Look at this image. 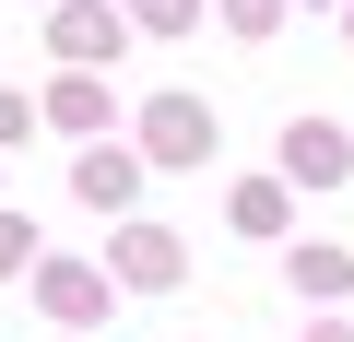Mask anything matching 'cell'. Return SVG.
Returning a JSON list of instances; mask_svg holds the SVG:
<instances>
[{"label": "cell", "instance_id": "cell-4", "mask_svg": "<svg viewBox=\"0 0 354 342\" xmlns=\"http://www.w3.org/2000/svg\"><path fill=\"white\" fill-rule=\"evenodd\" d=\"M118 272H130V283H177V272H189V248H177L165 225H118Z\"/></svg>", "mask_w": 354, "mask_h": 342}, {"label": "cell", "instance_id": "cell-7", "mask_svg": "<svg viewBox=\"0 0 354 342\" xmlns=\"http://www.w3.org/2000/svg\"><path fill=\"white\" fill-rule=\"evenodd\" d=\"M48 118H59V130H106V83H95V71H59V83H48Z\"/></svg>", "mask_w": 354, "mask_h": 342}, {"label": "cell", "instance_id": "cell-14", "mask_svg": "<svg viewBox=\"0 0 354 342\" xmlns=\"http://www.w3.org/2000/svg\"><path fill=\"white\" fill-rule=\"evenodd\" d=\"M307 342H354V330H307Z\"/></svg>", "mask_w": 354, "mask_h": 342}, {"label": "cell", "instance_id": "cell-5", "mask_svg": "<svg viewBox=\"0 0 354 342\" xmlns=\"http://www.w3.org/2000/svg\"><path fill=\"white\" fill-rule=\"evenodd\" d=\"M48 36H59V59H106V48H118V12H106V0H59Z\"/></svg>", "mask_w": 354, "mask_h": 342}, {"label": "cell", "instance_id": "cell-8", "mask_svg": "<svg viewBox=\"0 0 354 342\" xmlns=\"http://www.w3.org/2000/svg\"><path fill=\"white\" fill-rule=\"evenodd\" d=\"M236 236H283V178H236Z\"/></svg>", "mask_w": 354, "mask_h": 342}, {"label": "cell", "instance_id": "cell-10", "mask_svg": "<svg viewBox=\"0 0 354 342\" xmlns=\"http://www.w3.org/2000/svg\"><path fill=\"white\" fill-rule=\"evenodd\" d=\"M225 24H236V36H272V24H283V0H225Z\"/></svg>", "mask_w": 354, "mask_h": 342}, {"label": "cell", "instance_id": "cell-13", "mask_svg": "<svg viewBox=\"0 0 354 342\" xmlns=\"http://www.w3.org/2000/svg\"><path fill=\"white\" fill-rule=\"evenodd\" d=\"M24 118H36V106H24V95H0V142H24Z\"/></svg>", "mask_w": 354, "mask_h": 342}, {"label": "cell", "instance_id": "cell-3", "mask_svg": "<svg viewBox=\"0 0 354 342\" xmlns=\"http://www.w3.org/2000/svg\"><path fill=\"white\" fill-rule=\"evenodd\" d=\"M342 165H354V142H342L330 118H295V130H283V178H307V189H330Z\"/></svg>", "mask_w": 354, "mask_h": 342}, {"label": "cell", "instance_id": "cell-11", "mask_svg": "<svg viewBox=\"0 0 354 342\" xmlns=\"http://www.w3.org/2000/svg\"><path fill=\"white\" fill-rule=\"evenodd\" d=\"M142 24H153V36H177V24H201V0H142Z\"/></svg>", "mask_w": 354, "mask_h": 342}, {"label": "cell", "instance_id": "cell-2", "mask_svg": "<svg viewBox=\"0 0 354 342\" xmlns=\"http://www.w3.org/2000/svg\"><path fill=\"white\" fill-rule=\"evenodd\" d=\"M36 307H48L59 330H83V319H106V272H83V260H48V272H36Z\"/></svg>", "mask_w": 354, "mask_h": 342}, {"label": "cell", "instance_id": "cell-1", "mask_svg": "<svg viewBox=\"0 0 354 342\" xmlns=\"http://www.w3.org/2000/svg\"><path fill=\"white\" fill-rule=\"evenodd\" d=\"M142 142H153V165H201L213 153V106L201 95H153V130Z\"/></svg>", "mask_w": 354, "mask_h": 342}, {"label": "cell", "instance_id": "cell-9", "mask_svg": "<svg viewBox=\"0 0 354 342\" xmlns=\"http://www.w3.org/2000/svg\"><path fill=\"white\" fill-rule=\"evenodd\" d=\"M342 283H354L342 248H295V295H342Z\"/></svg>", "mask_w": 354, "mask_h": 342}, {"label": "cell", "instance_id": "cell-6", "mask_svg": "<svg viewBox=\"0 0 354 342\" xmlns=\"http://www.w3.org/2000/svg\"><path fill=\"white\" fill-rule=\"evenodd\" d=\"M83 201H95V213L142 201V153H83Z\"/></svg>", "mask_w": 354, "mask_h": 342}, {"label": "cell", "instance_id": "cell-12", "mask_svg": "<svg viewBox=\"0 0 354 342\" xmlns=\"http://www.w3.org/2000/svg\"><path fill=\"white\" fill-rule=\"evenodd\" d=\"M0 272H24V225L12 213H0Z\"/></svg>", "mask_w": 354, "mask_h": 342}]
</instances>
